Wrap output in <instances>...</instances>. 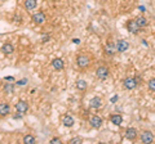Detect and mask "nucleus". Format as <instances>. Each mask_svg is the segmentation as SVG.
<instances>
[{
    "instance_id": "nucleus-29",
    "label": "nucleus",
    "mask_w": 155,
    "mask_h": 144,
    "mask_svg": "<svg viewBox=\"0 0 155 144\" xmlns=\"http://www.w3.org/2000/svg\"><path fill=\"white\" fill-rule=\"evenodd\" d=\"M116 100H118V95H114V97L111 98V103H115Z\"/></svg>"
},
{
    "instance_id": "nucleus-12",
    "label": "nucleus",
    "mask_w": 155,
    "mask_h": 144,
    "mask_svg": "<svg viewBox=\"0 0 155 144\" xmlns=\"http://www.w3.org/2000/svg\"><path fill=\"white\" fill-rule=\"evenodd\" d=\"M9 113H11V105L5 102H2L0 103V116H2V118L7 117Z\"/></svg>"
},
{
    "instance_id": "nucleus-24",
    "label": "nucleus",
    "mask_w": 155,
    "mask_h": 144,
    "mask_svg": "<svg viewBox=\"0 0 155 144\" xmlns=\"http://www.w3.org/2000/svg\"><path fill=\"white\" fill-rule=\"evenodd\" d=\"M81 142H83V139H81L80 136H74V138H71L70 140H69L70 144H79Z\"/></svg>"
},
{
    "instance_id": "nucleus-28",
    "label": "nucleus",
    "mask_w": 155,
    "mask_h": 144,
    "mask_svg": "<svg viewBox=\"0 0 155 144\" xmlns=\"http://www.w3.org/2000/svg\"><path fill=\"white\" fill-rule=\"evenodd\" d=\"M22 117V113H19V112H17V114H13V118L14 120H18V118H21Z\"/></svg>"
},
{
    "instance_id": "nucleus-9",
    "label": "nucleus",
    "mask_w": 155,
    "mask_h": 144,
    "mask_svg": "<svg viewBox=\"0 0 155 144\" xmlns=\"http://www.w3.org/2000/svg\"><path fill=\"white\" fill-rule=\"evenodd\" d=\"M116 53H118V48H116V45H114L113 42H107V44L105 45V54L106 55L113 57Z\"/></svg>"
},
{
    "instance_id": "nucleus-4",
    "label": "nucleus",
    "mask_w": 155,
    "mask_h": 144,
    "mask_svg": "<svg viewBox=\"0 0 155 144\" xmlns=\"http://www.w3.org/2000/svg\"><path fill=\"white\" fill-rule=\"evenodd\" d=\"M109 74H110V68H109L107 66H105V64L98 66V67L96 68V76H97L98 79H101V80L107 79Z\"/></svg>"
},
{
    "instance_id": "nucleus-10",
    "label": "nucleus",
    "mask_w": 155,
    "mask_h": 144,
    "mask_svg": "<svg viewBox=\"0 0 155 144\" xmlns=\"http://www.w3.org/2000/svg\"><path fill=\"white\" fill-rule=\"evenodd\" d=\"M140 28H141V27L137 25L136 20H129V21L127 22V30H128L130 33H137V32L140 31Z\"/></svg>"
},
{
    "instance_id": "nucleus-7",
    "label": "nucleus",
    "mask_w": 155,
    "mask_h": 144,
    "mask_svg": "<svg viewBox=\"0 0 155 144\" xmlns=\"http://www.w3.org/2000/svg\"><path fill=\"white\" fill-rule=\"evenodd\" d=\"M47 21V17L43 12H36L35 14H32V22L35 25H43Z\"/></svg>"
},
{
    "instance_id": "nucleus-18",
    "label": "nucleus",
    "mask_w": 155,
    "mask_h": 144,
    "mask_svg": "<svg viewBox=\"0 0 155 144\" xmlns=\"http://www.w3.org/2000/svg\"><path fill=\"white\" fill-rule=\"evenodd\" d=\"M52 66H53V68L57 70V71H61V70H64V61H62L61 58H54L52 61Z\"/></svg>"
},
{
    "instance_id": "nucleus-8",
    "label": "nucleus",
    "mask_w": 155,
    "mask_h": 144,
    "mask_svg": "<svg viewBox=\"0 0 155 144\" xmlns=\"http://www.w3.org/2000/svg\"><path fill=\"white\" fill-rule=\"evenodd\" d=\"M16 111L25 114L27 111H28V103L26 102V100H18L17 104H16Z\"/></svg>"
},
{
    "instance_id": "nucleus-17",
    "label": "nucleus",
    "mask_w": 155,
    "mask_h": 144,
    "mask_svg": "<svg viewBox=\"0 0 155 144\" xmlns=\"http://www.w3.org/2000/svg\"><path fill=\"white\" fill-rule=\"evenodd\" d=\"M23 5H25V9H26V11L31 12V11H34V9H36V7H38V2H36V0H25Z\"/></svg>"
},
{
    "instance_id": "nucleus-13",
    "label": "nucleus",
    "mask_w": 155,
    "mask_h": 144,
    "mask_svg": "<svg viewBox=\"0 0 155 144\" xmlns=\"http://www.w3.org/2000/svg\"><path fill=\"white\" fill-rule=\"evenodd\" d=\"M61 122L66 127H72L74 126V124H75L74 118H72V116H70V114H64L62 118H61Z\"/></svg>"
},
{
    "instance_id": "nucleus-1",
    "label": "nucleus",
    "mask_w": 155,
    "mask_h": 144,
    "mask_svg": "<svg viewBox=\"0 0 155 144\" xmlns=\"http://www.w3.org/2000/svg\"><path fill=\"white\" fill-rule=\"evenodd\" d=\"M92 61H93V58L91 54H79L76 57V66L79 67V70L84 71L91 67Z\"/></svg>"
},
{
    "instance_id": "nucleus-31",
    "label": "nucleus",
    "mask_w": 155,
    "mask_h": 144,
    "mask_svg": "<svg viewBox=\"0 0 155 144\" xmlns=\"http://www.w3.org/2000/svg\"><path fill=\"white\" fill-rule=\"evenodd\" d=\"M101 2H105V0H101Z\"/></svg>"
},
{
    "instance_id": "nucleus-21",
    "label": "nucleus",
    "mask_w": 155,
    "mask_h": 144,
    "mask_svg": "<svg viewBox=\"0 0 155 144\" xmlns=\"http://www.w3.org/2000/svg\"><path fill=\"white\" fill-rule=\"evenodd\" d=\"M23 143H26V144H34V143H36V139L34 135H31V134H27V135L23 136Z\"/></svg>"
},
{
    "instance_id": "nucleus-27",
    "label": "nucleus",
    "mask_w": 155,
    "mask_h": 144,
    "mask_svg": "<svg viewBox=\"0 0 155 144\" xmlns=\"http://www.w3.org/2000/svg\"><path fill=\"white\" fill-rule=\"evenodd\" d=\"M25 84H27V79H22L17 83V85H25Z\"/></svg>"
},
{
    "instance_id": "nucleus-23",
    "label": "nucleus",
    "mask_w": 155,
    "mask_h": 144,
    "mask_svg": "<svg viewBox=\"0 0 155 144\" xmlns=\"http://www.w3.org/2000/svg\"><path fill=\"white\" fill-rule=\"evenodd\" d=\"M147 88L151 90V92L155 93V79H150V80L147 81Z\"/></svg>"
},
{
    "instance_id": "nucleus-25",
    "label": "nucleus",
    "mask_w": 155,
    "mask_h": 144,
    "mask_svg": "<svg viewBox=\"0 0 155 144\" xmlns=\"http://www.w3.org/2000/svg\"><path fill=\"white\" fill-rule=\"evenodd\" d=\"M51 143L52 144H60L61 143V139L60 138H52L51 139Z\"/></svg>"
},
{
    "instance_id": "nucleus-16",
    "label": "nucleus",
    "mask_w": 155,
    "mask_h": 144,
    "mask_svg": "<svg viewBox=\"0 0 155 144\" xmlns=\"http://www.w3.org/2000/svg\"><path fill=\"white\" fill-rule=\"evenodd\" d=\"M2 52H3V54H5V55H11L12 53L14 52V46H13V44H11V42H5V44H3V46H2Z\"/></svg>"
},
{
    "instance_id": "nucleus-2",
    "label": "nucleus",
    "mask_w": 155,
    "mask_h": 144,
    "mask_svg": "<svg viewBox=\"0 0 155 144\" xmlns=\"http://www.w3.org/2000/svg\"><path fill=\"white\" fill-rule=\"evenodd\" d=\"M124 136L129 142H136L140 138V134H138L137 129H134V127H127L124 130Z\"/></svg>"
},
{
    "instance_id": "nucleus-11",
    "label": "nucleus",
    "mask_w": 155,
    "mask_h": 144,
    "mask_svg": "<svg viewBox=\"0 0 155 144\" xmlns=\"http://www.w3.org/2000/svg\"><path fill=\"white\" fill-rule=\"evenodd\" d=\"M89 107L93 109H98L102 107V98L101 97H93L89 100Z\"/></svg>"
},
{
    "instance_id": "nucleus-26",
    "label": "nucleus",
    "mask_w": 155,
    "mask_h": 144,
    "mask_svg": "<svg viewBox=\"0 0 155 144\" xmlns=\"http://www.w3.org/2000/svg\"><path fill=\"white\" fill-rule=\"evenodd\" d=\"M134 79H136V81H137V84H138V85H141V84H142V77H141L140 75H136V76H134Z\"/></svg>"
},
{
    "instance_id": "nucleus-19",
    "label": "nucleus",
    "mask_w": 155,
    "mask_h": 144,
    "mask_svg": "<svg viewBox=\"0 0 155 144\" xmlns=\"http://www.w3.org/2000/svg\"><path fill=\"white\" fill-rule=\"evenodd\" d=\"M75 86L78 88V90H80V92H85L87 88H88V84H87L85 80H78Z\"/></svg>"
},
{
    "instance_id": "nucleus-20",
    "label": "nucleus",
    "mask_w": 155,
    "mask_h": 144,
    "mask_svg": "<svg viewBox=\"0 0 155 144\" xmlns=\"http://www.w3.org/2000/svg\"><path fill=\"white\" fill-rule=\"evenodd\" d=\"M136 22H137V25L141 27V28L145 27V26H147V23H149L147 18H146V17H143V16H138L137 18H136Z\"/></svg>"
},
{
    "instance_id": "nucleus-30",
    "label": "nucleus",
    "mask_w": 155,
    "mask_h": 144,
    "mask_svg": "<svg viewBox=\"0 0 155 144\" xmlns=\"http://www.w3.org/2000/svg\"><path fill=\"white\" fill-rule=\"evenodd\" d=\"M48 39H49V36H43V41H48Z\"/></svg>"
},
{
    "instance_id": "nucleus-22",
    "label": "nucleus",
    "mask_w": 155,
    "mask_h": 144,
    "mask_svg": "<svg viewBox=\"0 0 155 144\" xmlns=\"http://www.w3.org/2000/svg\"><path fill=\"white\" fill-rule=\"evenodd\" d=\"M3 89H4V92H5L7 94H12L14 92V85L13 84H5Z\"/></svg>"
},
{
    "instance_id": "nucleus-6",
    "label": "nucleus",
    "mask_w": 155,
    "mask_h": 144,
    "mask_svg": "<svg viewBox=\"0 0 155 144\" xmlns=\"http://www.w3.org/2000/svg\"><path fill=\"white\" fill-rule=\"evenodd\" d=\"M137 85L138 84L134 77H125L123 80V86H124V89H127V90H133Z\"/></svg>"
},
{
    "instance_id": "nucleus-3",
    "label": "nucleus",
    "mask_w": 155,
    "mask_h": 144,
    "mask_svg": "<svg viewBox=\"0 0 155 144\" xmlns=\"http://www.w3.org/2000/svg\"><path fill=\"white\" fill-rule=\"evenodd\" d=\"M140 140H141V143H143V144H151L155 140V136H154L153 131L142 130L141 134H140Z\"/></svg>"
},
{
    "instance_id": "nucleus-15",
    "label": "nucleus",
    "mask_w": 155,
    "mask_h": 144,
    "mask_svg": "<svg viewBox=\"0 0 155 144\" xmlns=\"http://www.w3.org/2000/svg\"><path fill=\"white\" fill-rule=\"evenodd\" d=\"M116 48H118V52L123 53V52L129 49V42L125 41V40H118V42H116Z\"/></svg>"
},
{
    "instance_id": "nucleus-5",
    "label": "nucleus",
    "mask_w": 155,
    "mask_h": 144,
    "mask_svg": "<svg viewBox=\"0 0 155 144\" xmlns=\"http://www.w3.org/2000/svg\"><path fill=\"white\" fill-rule=\"evenodd\" d=\"M102 124H104V120L101 118L100 116H97V114H93V116H91L89 117V125H91V127H93V129H98L102 126Z\"/></svg>"
},
{
    "instance_id": "nucleus-14",
    "label": "nucleus",
    "mask_w": 155,
    "mask_h": 144,
    "mask_svg": "<svg viewBox=\"0 0 155 144\" xmlns=\"http://www.w3.org/2000/svg\"><path fill=\"white\" fill-rule=\"evenodd\" d=\"M110 122L116 125V126H120L123 122V117L119 113H113V114H110Z\"/></svg>"
}]
</instances>
